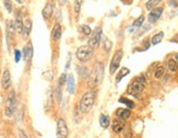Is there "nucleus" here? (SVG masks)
I'll list each match as a JSON object with an SVG mask.
<instances>
[{
  "instance_id": "1",
  "label": "nucleus",
  "mask_w": 178,
  "mask_h": 138,
  "mask_svg": "<svg viewBox=\"0 0 178 138\" xmlns=\"http://www.w3.org/2000/svg\"><path fill=\"white\" fill-rule=\"evenodd\" d=\"M104 77V64L97 63L95 65V68L93 70L92 75L90 76L89 79V86L91 88H95L103 81Z\"/></svg>"
},
{
  "instance_id": "2",
  "label": "nucleus",
  "mask_w": 178,
  "mask_h": 138,
  "mask_svg": "<svg viewBox=\"0 0 178 138\" xmlns=\"http://www.w3.org/2000/svg\"><path fill=\"white\" fill-rule=\"evenodd\" d=\"M95 101V93L93 91H87L85 92L82 98L80 100L79 103V110L81 113H87L90 110L92 109V107L94 105Z\"/></svg>"
},
{
  "instance_id": "3",
  "label": "nucleus",
  "mask_w": 178,
  "mask_h": 138,
  "mask_svg": "<svg viewBox=\"0 0 178 138\" xmlns=\"http://www.w3.org/2000/svg\"><path fill=\"white\" fill-rule=\"evenodd\" d=\"M15 111H17V94L15 91L12 90L7 95L5 103V115L7 117H12L15 114Z\"/></svg>"
},
{
  "instance_id": "4",
  "label": "nucleus",
  "mask_w": 178,
  "mask_h": 138,
  "mask_svg": "<svg viewBox=\"0 0 178 138\" xmlns=\"http://www.w3.org/2000/svg\"><path fill=\"white\" fill-rule=\"evenodd\" d=\"M145 78L144 76H139L132 81V84L129 86V89H128V92L130 94L133 95V97H139L141 92L144 90V87H145Z\"/></svg>"
},
{
  "instance_id": "5",
  "label": "nucleus",
  "mask_w": 178,
  "mask_h": 138,
  "mask_svg": "<svg viewBox=\"0 0 178 138\" xmlns=\"http://www.w3.org/2000/svg\"><path fill=\"white\" fill-rule=\"evenodd\" d=\"M77 58L82 63H86L91 59L93 55V48L89 45H82L77 49Z\"/></svg>"
},
{
  "instance_id": "6",
  "label": "nucleus",
  "mask_w": 178,
  "mask_h": 138,
  "mask_svg": "<svg viewBox=\"0 0 178 138\" xmlns=\"http://www.w3.org/2000/svg\"><path fill=\"white\" fill-rule=\"evenodd\" d=\"M122 56H124L122 49H118L117 52L114 54V56H113V58H112V61H110V65H109V74H110V75H114V74L117 71V69L120 66Z\"/></svg>"
},
{
  "instance_id": "7",
  "label": "nucleus",
  "mask_w": 178,
  "mask_h": 138,
  "mask_svg": "<svg viewBox=\"0 0 178 138\" xmlns=\"http://www.w3.org/2000/svg\"><path fill=\"white\" fill-rule=\"evenodd\" d=\"M56 135H57V138H68L69 136V128H68L66 121L62 117H59L57 120Z\"/></svg>"
},
{
  "instance_id": "8",
  "label": "nucleus",
  "mask_w": 178,
  "mask_h": 138,
  "mask_svg": "<svg viewBox=\"0 0 178 138\" xmlns=\"http://www.w3.org/2000/svg\"><path fill=\"white\" fill-rule=\"evenodd\" d=\"M102 35H103V29H102L101 26H97V28L93 31L92 34L90 35L91 38H90V40H89V46H91L92 48L97 47L102 41Z\"/></svg>"
},
{
  "instance_id": "9",
  "label": "nucleus",
  "mask_w": 178,
  "mask_h": 138,
  "mask_svg": "<svg viewBox=\"0 0 178 138\" xmlns=\"http://www.w3.org/2000/svg\"><path fill=\"white\" fill-rule=\"evenodd\" d=\"M1 86L3 89H9L11 86V74L8 68H6L2 72V77H1Z\"/></svg>"
},
{
  "instance_id": "10",
  "label": "nucleus",
  "mask_w": 178,
  "mask_h": 138,
  "mask_svg": "<svg viewBox=\"0 0 178 138\" xmlns=\"http://www.w3.org/2000/svg\"><path fill=\"white\" fill-rule=\"evenodd\" d=\"M164 9L162 7H157L151 10V12L149 13V22L150 23H155L156 21L161 18L162 13H163Z\"/></svg>"
},
{
  "instance_id": "11",
  "label": "nucleus",
  "mask_w": 178,
  "mask_h": 138,
  "mask_svg": "<svg viewBox=\"0 0 178 138\" xmlns=\"http://www.w3.org/2000/svg\"><path fill=\"white\" fill-rule=\"evenodd\" d=\"M23 19H22V15H21V12L19 11L17 13V17H15V20H14V26H15V31L19 33V34H22V32H23Z\"/></svg>"
},
{
  "instance_id": "12",
  "label": "nucleus",
  "mask_w": 178,
  "mask_h": 138,
  "mask_svg": "<svg viewBox=\"0 0 178 138\" xmlns=\"http://www.w3.org/2000/svg\"><path fill=\"white\" fill-rule=\"evenodd\" d=\"M131 115V111L129 109H118L116 111V116L120 121H127Z\"/></svg>"
},
{
  "instance_id": "13",
  "label": "nucleus",
  "mask_w": 178,
  "mask_h": 138,
  "mask_svg": "<svg viewBox=\"0 0 178 138\" xmlns=\"http://www.w3.org/2000/svg\"><path fill=\"white\" fill-rule=\"evenodd\" d=\"M52 11H54V7H52V2L46 3V6L44 7L43 11H42V15H43L44 19H45V20H48L49 18L52 17Z\"/></svg>"
},
{
  "instance_id": "14",
  "label": "nucleus",
  "mask_w": 178,
  "mask_h": 138,
  "mask_svg": "<svg viewBox=\"0 0 178 138\" xmlns=\"http://www.w3.org/2000/svg\"><path fill=\"white\" fill-rule=\"evenodd\" d=\"M66 84H67V91L69 92L70 94H73V93H75V81L73 75L68 76V79H67Z\"/></svg>"
},
{
  "instance_id": "15",
  "label": "nucleus",
  "mask_w": 178,
  "mask_h": 138,
  "mask_svg": "<svg viewBox=\"0 0 178 138\" xmlns=\"http://www.w3.org/2000/svg\"><path fill=\"white\" fill-rule=\"evenodd\" d=\"M31 31H32V21H31V19H26L23 23V32H22L23 38H29Z\"/></svg>"
},
{
  "instance_id": "16",
  "label": "nucleus",
  "mask_w": 178,
  "mask_h": 138,
  "mask_svg": "<svg viewBox=\"0 0 178 138\" xmlns=\"http://www.w3.org/2000/svg\"><path fill=\"white\" fill-rule=\"evenodd\" d=\"M61 33H62V30H61V25L59 23H56L52 29V38L54 41H58L61 38Z\"/></svg>"
},
{
  "instance_id": "17",
  "label": "nucleus",
  "mask_w": 178,
  "mask_h": 138,
  "mask_svg": "<svg viewBox=\"0 0 178 138\" xmlns=\"http://www.w3.org/2000/svg\"><path fill=\"white\" fill-rule=\"evenodd\" d=\"M112 128H113V132H114V133H116V134H119V133H121L122 130H124L125 124L122 123L120 120H115V121L113 122Z\"/></svg>"
},
{
  "instance_id": "18",
  "label": "nucleus",
  "mask_w": 178,
  "mask_h": 138,
  "mask_svg": "<svg viewBox=\"0 0 178 138\" xmlns=\"http://www.w3.org/2000/svg\"><path fill=\"white\" fill-rule=\"evenodd\" d=\"M100 124H101V126L103 127V128H108L109 125H110V118L107 116V115L105 114H101V116H100Z\"/></svg>"
},
{
  "instance_id": "19",
  "label": "nucleus",
  "mask_w": 178,
  "mask_h": 138,
  "mask_svg": "<svg viewBox=\"0 0 178 138\" xmlns=\"http://www.w3.org/2000/svg\"><path fill=\"white\" fill-rule=\"evenodd\" d=\"M130 74V70L128 68H126V67H122V68L119 70V72H118L117 77H116V82H119V81H121V79L124 77H126L127 75H129Z\"/></svg>"
},
{
  "instance_id": "20",
  "label": "nucleus",
  "mask_w": 178,
  "mask_h": 138,
  "mask_svg": "<svg viewBox=\"0 0 178 138\" xmlns=\"http://www.w3.org/2000/svg\"><path fill=\"white\" fill-rule=\"evenodd\" d=\"M163 38H164V32H158V33H156L152 38L151 43H152L153 45H157V44H160L162 42Z\"/></svg>"
},
{
  "instance_id": "21",
  "label": "nucleus",
  "mask_w": 178,
  "mask_h": 138,
  "mask_svg": "<svg viewBox=\"0 0 178 138\" xmlns=\"http://www.w3.org/2000/svg\"><path fill=\"white\" fill-rule=\"evenodd\" d=\"M24 61H27L29 57H31L32 55H33V47H32L31 44L29 45L24 46Z\"/></svg>"
},
{
  "instance_id": "22",
  "label": "nucleus",
  "mask_w": 178,
  "mask_h": 138,
  "mask_svg": "<svg viewBox=\"0 0 178 138\" xmlns=\"http://www.w3.org/2000/svg\"><path fill=\"white\" fill-rule=\"evenodd\" d=\"M167 66H168V69L173 72H175L178 70V63L175 59H170L168 63H167Z\"/></svg>"
},
{
  "instance_id": "23",
  "label": "nucleus",
  "mask_w": 178,
  "mask_h": 138,
  "mask_svg": "<svg viewBox=\"0 0 178 138\" xmlns=\"http://www.w3.org/2000/svg\"><path fill=\"white\" fill-rule=\"evenodd\" d=\"M80 32L82 34H84L85 36H90V35L92 34V30L90 28L89 25H86V24H82L80 26Z\"/></svg>"
},
{
  "instance_id": "24",
  "label": "nucleus",
  "mask_w": 178,
  "mask_h": 138,
  "mask_svg": "<svg viewBox=\"0 0 178 138\" xmlns=\"http://www.w3.org/2000/svg\"><path fill=\"white\" fill-rule=\"evenodd\" d=\"M164 74H165V67L164 66H158L157 68H156V70H155V78L156 79H161L162 77L164 76Z\"/></svg>"
},
{
  "instance_id": "25",
  "label": "nucleus",
  "mask_w": 178,
  "mask_h": 138,
  "mask_svg": "<svg viewBox=\"0 0 178 138\" xmlns=\"http://www.w3.org/2000/svg\"><path fill=\"white\" fill-rule=\"evenodd\" d=\"M161 1L162 0H149V1L145 3V8H147L148 10H152V9H154V7L157 6Z\"/></svg>"
},
{
  "instance_id": "26",
  "label": "nucleus",
  "mask_w": 178,
  "mask_h": 138,
  "mask_svg": "<svg viewBox=\"0 0 178 138\" xmlns=\"http://www.w3.org/2000/svg\"><path fill=\"white\" fill-rule=\"evenodd\" d=\"M119 102L126 104L129 109H133V107H135V103H133L131 100H129V99H127V98H120L119 99Z\"/></svg>"
},
{
  "instance_id": "27",
  "label": "nucleus",
  "mask_w": 178,
  "mask_h": 138,
  "mask_svg": "<svg viewBox=\"0 0 178 138\" xmlns=\"http://www.w3.org/2000/svg\"><path fill=\"white\" fill-rule=\"evenodd\" d=\"M143 22H144V17L143 15H140L138 19H135L132 25H133V28H140V26L143 24Z\"/></svg>"
},
{
  "instance_id": "28",
  "label": "nucleus",
  "mask_w": 178,
  "mask_h": 138,
  "mask_svg": "<svg viewBox=\"0 0 178 138\" xmlns=\"http://www.w3.org/2000/svg\"><path fill=\"white\" fill-rule=\"evenodd\" d=\"M104 42H103V47L104 49L106 51V52H109L110 51V48H112V42L108 40L107 38H104Z\"/></svg>"
},
{
  "instance_id": "29",
  "label": "nucleus",
  "mask_w": 178,
  "mask_h": 138,
  "mask_svg": "<svg viewBox=\"0 0 178 138\" xmlns=\"http://www.w3.org/2000/svg\"><path fill=\"white\" fill-rule=\"evenodd\" d=\"M3 6H5V8L7 9V11H8L9 13H11L12 10H13L11 0H3Z\"/></svg>"
},
{
  "instance_id": "30",
  "label": "nucleus",
  "mask_w": 178,
  "mask_h": 138,
  "mask_svg": "<svg viewBox=\"0 0 178 138\" xmlns=\"http://www.w3.org/2000/svg\"><path fill=\"white\" fill-rule=\"evenodd\" d=\"M66 82H67V76H66V74H62V75L60 76V78H59V81H58L57 84L58 86L62 87Z\"/></svg>"
},
{
  "instance_id": "31",
  "label": "nucleus",
  "mask_w": 178,
  "mask_h": 138,
  "mask_svg": "<svg viewBox=\"0 0 178 138\" xmlns=\"http://www.w3.org/2000/svg\"><path fill=\"white\" fill-rule=\"evenodd\" d=\"M81 3H82V0H75V13H79V12H80Z\"/></svg>"
},
{
  "instance_id": "32",
  "label": "nucleus",
  "mask_w": 178,
  "mask_h": 138,
  "mask_svg": "<svg viewBox=\"0 0 178 138\" xmlns=\"http://www.w3.org/2000/svg\"><path fill=\"white\" fill-rule=\"evenodd\" d=\"M17 134H19V138H29V136L26 135V133L21 128L17 130Z\"/></svg>"
},
{
  "instance_id": "33",
  "label": "nucleus",
  "mask_w": 178,
  "mask_h": 138,
  "mask_svg": "<svg viewBox=\"0 0 178 138\" xmlns=\"http://www.w3.org/2000/svg\"><path fill=\"white\" fill-rule=\"evenodd\" d=\"M14 57H15V61L19 63L21 59V52L19 51V49H15L14 51Z\"/></svg>"
},
{
  "instance_id": "34",
  "label": "nucleus",
  "mask_w": 178,
  "mask_h": 138,
  "mask_svg": "<svg viewBox=\"0 0 178 138\" xmlns=\"http://www.w3.org/2000/svg\"><path fill=\"white\" fill-rule=\"evenodd\" d=\"M168 3L173 8H177L178 7V0H168Z\"/></svg>"
},
{
  "instance_id": "35",
  "label": "nucleus",
  "mask_w": 178,
  "mask_h": 138,
  "mask_svg": "<svg viewBox=\"0 0 178 138\" xmlns=\"http://www.w3.org/2000/svg\"><path fill=\"white\" fill-rule=\"evenodd\" d=\"M174 59H175V61L178 63V54H176V55H175V58H174Z\"/></svg>"
},
{
  "instance_id": "36",
  "label": "nucleus",
  "mask_w": 178,
  "mask_h": 138,
  "mask_svg": "<svg viewBox=\"0 0 178 138\" xmlns=\"http://www.w3.org/2000/svg\"><path fill=\"white\" fill-rule=\"evenodd\" d=\"M17 1L19 3H23V0H17Z\"/></svg>"
}]
</instances>
